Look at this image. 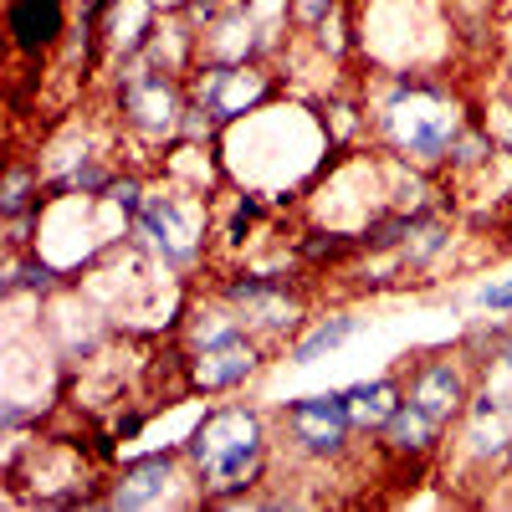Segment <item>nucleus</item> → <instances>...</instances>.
Instances as JSON below:
<instances>
[{
	"instance_id": "obj_13",
	"label": "nucleus",
	"mask_w": 512,
	"mask_h": 512,
	"mask_svg": "<svg viewBox=\"0 0 512 512\" xmlns=\"http://www.w3.org/2000/svg\"><path fill=\"white\" fill-rule=\"evenodd\" d=\"M446 246H451V226H446L441 210H415L410 231H405V241H400L395 256H400L405 272H420V267H431Z\"/></svg>"
},
{
	"instance_id": "obj_17",
	"label": "nucleus",
	"mask_w": 512,
	"mask_h": 512,
	"mask_svg": "<svg viewBox=\"0 0 512 512\" xmlns=\"http://www.w3.org/2000/svg\"><path fill=\"white\" fill-rule=\"evenodd\" d=\"M482 123H487V134L497 139V149H502V154H512V98H497V103L487 108V118H482Z\"/></svg>"
},
{
	"instance_id": "obj_8",
	"label": "nucleus",
	"mask_w": 512,
	"mask_h": 512,
	"mask_svg": "<svg viewBox=\"0 0 512 512\" xmlns=\"http://www.w3.org/2000/svg\"><path fill=\"white\" fill-rule=\"evenodd\" d=\"M180 461H185V446H164V451H149V456H134L123 461V472L108 482L103 492V507H164L169 492L180 487Z\"/></svg>"
},
{
	"instance_id": "obj_19",
	"label": "nucleus",
	"mask_w": 512,
	"mask_h": 512,
	"mask_svg": "<svg viewBox=\"0 0 512 512\" xmlns=\"http://www.w3.org/2000/svg\"><path fill=\"white\" fill-rule=\"evenodd\" d=\"M502 466H507V472H512V436H507V456H502Z\"/></svg>"
},
{
	"instance_id": "obj_5",
	"label": "nucleus",
	"mask_w": 512,
	"mask_h": 512,
	"mask_svg": "<svg viewBox=\"0 0 512 512\" xmlns=\"http://www.w3.org/2000/svg\"><path fill=\"white\" fill-rule=\"evenodd\" d=\"M282 425H287L292 451L308 456V461H338V456L349 451V441L359 436L344 390H323V395L287 400L282 405Z\"/></svg>"
},
{
	"instance_id": "obj_4",
	"label": "nucleus",
	"mask_w": 512,
	"mask_h": 512,
	"mask_svg": "<svg viewBox=\"0 0 512 512\" xmlns=\"http://www.w3.org/2000/svg\"><path fill=\"white\" fill-rule=\"evenodd\" d=\"M185 108H190V88H185L175 72H154L144 57L123 62L118 113L128 123V134H139L144 144H175Z\"/></svg>"
},
{
	"instance_id": "obj_9",
	"label": "nucleus",
	"mask_w": 512,
	"mask_h": 512,
	"mask_svg": "<svg viewBox=\"0 0 512 512\" xmlns=\"http://www.w3.org/2000/svg\"><path fill=\"white\" fill-rule=\"evenodd\" d=\"M6 31H11V47L31 62L57 52V41L67 36V0H11Z\"/></svg>"
},
{
	"instance_id": "obj_12",
	"label": "nucleus",
	"mask_w": 512,
	"mask_h": 512,
	"mask_svg": "<svg viewBox=\"0 0 512 512\" xmlns=\"http://www.w3.org/2000/svg\"><path fill=\"white\" fill-rule=\"evenodd\" d=\"M344 400H349L354 425L374 436L379 425L405 405V379H400L395 369H390V374H379V379H359V384H349V390H344Z\"/></svg>"
},
{
	"instance_id": "obj_1",
	"label": "nucleus",
	"mask_w": 512,
	"mask_h": 512,
	"mask_svg": "<svg viewBox=\"0 0 512 512\" xmlns=\"http://www.w3.org/2000/svg\"><path fill=\"white\" fill-rule=\"evenodd\" d=\"M267 451H272L267 415L256 405H216V410H205L195 420V431L185 436V456L200 477L205 502L262 487Z\"/></svg>"
},
{
	"instance_id": "obj_6",
	"label": "nucleus",
	"mask_w": 512,
	"mask_h": 512,
	"mask_svg": "<svg viewBox=\"0 0 512 512\" xmlns=\"http://www.w3.org/2000/svg\"><path fill=\"white\" fill-rule=\"evenodd\" d=\"M267 364V344L256 333H231L221 344H205V349H190L185 359V384L190 395H231V390H246V384L262 374Z\"/></svg>"
},
{
	"instance_id": "obj_3",
	"label": "nucleus",
	"mask_w": 512,
	"mask_h": 512,
	"mask_svg": "<svg viewBox=\"0 0 512 512\" xmlns=\"http://www.w3.org/2000/svg\"><path fill=\"white\" fill-rule=\"evenodd\" d=\"M210 216H205V190L190 185H164L144 195V210L134 216V241L149 246L169 272H190L205 256V236Z\"/></svg>"
},
{
	"instance_id": "obj_16",
	"label": "nucleus",
	"mask_w": 512,
	"mask_h": 512,
	"mask_svg": "<svg viewBox=\"0 0 512 512\" xmlns=\"http://www.w3.org/2000/svg\"><path fill=\"white\" fill-rule=\"evenodd\" d=\"M144 195H149V190H144V180H139V175H113V185L103 190V200L118 210L123 221H134L139 210H144Z\"/></svg>"
},
{
	"instance_id": "obj_14",
	"label": "nucleus",
	"mask_w": 512,
	"mask_h": 512,
	"mask_svg": "<svg viewBox=\"0 0 512 512\" xmlns=\"http://www.w3.org/2000/svg\"><path fill=\"white\" fill-rule=\"evenodd\" d=\"M31 210H41V169L11 164L6 180H0V216L16 221V216H31Z\"/></svg>"
},
{
	"instance_id": "obj_18",
	"label": "nucleus",
	"mask_w": 512,
	"mask_h": 512,
	"mask_svg": "<svg viewBox=\"0 0 512 512\" xmlns=\"http://www.w3.org/2000/svg\"><path fill=\"white\" fill-rule=\"evenodd\" d=\"M477 308L507 318V313H512V277H507V282H487V287L477 292Z\"/></svg>"
},
{
	"instance_id": "obj_11",
	"label": "nucleus",
	"mask_w": 512,
	"mask_h": 512,
	"mask_svg": "<svg viewBox=\"0 0 512 512\" xmlns=\"http://www.w3.org/2000/svg\"><path fill=\"white\" fill-rule=\"evenodd\" d=\"M359 328H364L359 313H328V318H313V328H308V333H297L292 344H287V364H292V369H313L318 359H328V354L344 349Z\"/></svg>"
},
{
	"instance_id": "obj_15",
	"label": "nucleus",
	"mask_w": 512,
	"mask_h": 512,
	"mask_svg": "<svg viewBox=\"0 0 512 512\" xmlns=\"http://www.w3.org/2000/svg\"><path fill=\"white\" fill-rule=\"evenodd\" d=\"M241 11H246V16H251V26H256L262 57H267V52H277V41H282V31H287V26H297L292 0H246Z\"/></svg>"
},
{
	"instance_id": "obj_10",
	"label": "nucleus",
	"mask_w": 512,
	"mask_h": 512,
	"mask_svg": "<svg viewBox=\"0 0 512 512\" xmlns=\"http://www.w3.org/2000/svg\"><path fill=\"white\" fill-rule=\"evenodd\" d=\"M441 436H446V425H436L431 415H425L420 405H410V400H405V405L374 431L379 451H390L395 461H425V456L436 451Z\"/></svg>"
},
{
	"instance_id": "obj_2",
	"label": "nucleus",
	"mask_w": 512,
	"mask_h": 512,
	"mask_svg": "<svg viewBox=\"0 0 512 512\" xmlns=\"http://www.w3.org/2000/svg\"><path fill=\"white\" fill-rule=\"evenodd\" d=\"M379 134L395 149V159L415 164V169H436L451 159V144L461 134V113L446 98V88L425 72H395L390 93L379 103Z\"/></svg>"
},
{
	"instance_id": "obj_7",
	"label": "nucleus",
	"mask_w": 512,
	"mask_h": 512,
	"mask_svg": "<svg viewBox=\"0 0 512 512\" xmlns=\"http://www.w3.org/2000/svg\"><path fill=\"white\" fill-rule=\"evenodd\" d=\"M472 395H477V379H472V364H466V354H461V359H415V364H410L405 400L420 405L436 425H446V431L466 415Z\"/></svg>"
}]
</instances>
